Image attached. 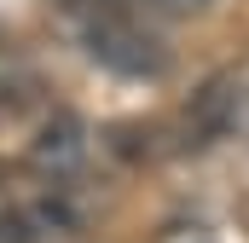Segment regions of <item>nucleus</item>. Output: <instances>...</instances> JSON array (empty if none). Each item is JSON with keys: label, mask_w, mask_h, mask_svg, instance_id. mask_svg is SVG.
I'll use <instances>...</instances> for the list:
<instances>
[{"label": "nucleus", "mask_w": 249, "mask_h": 243, "mask_svg": "<svg viewBox=\"0 0 249 243\" xmlns=\"http://www.w3.org/2000/svg\"><path fill=\"white\" fill-rule=\"evenodd\" d=\"M87 52L105 64V69H116V75H162L157 41H151L139 23L116 17V12H99V17L87 23Z\"/></svg>", "instance_id": "f257e3e1"}, {"label": "nucleus", "mask_w": 249, "mask_h": 243, "mask_svg": "<svg viewBox=\"0 0 249 243\" xmlns=\"http://www.w3.org/2000/svg\"><path fill=\"white\" fill-rule=\"evenodd\" d=\"M81 156H87V139H81V127H75L70 116H58V122H47V127H41V139H35V162H41V168L70 174Z\"/></svg>", "instance_id": "f03ea898"}, {"label": "nucleus", "mask_w": 249, "mask_h": 243, "mask_svg": "<svg viewBox=\"0 0 249 243\" xmlns=\"http://www.w3.org/2000/svg\"><path fill=\"white\" fill-rule=\"evenodd\" d=\"M157 6H168V12H197V6H209V0H157Z\"/></svg>", "instance_id": "7ed1b4c3"}]
</instances>
